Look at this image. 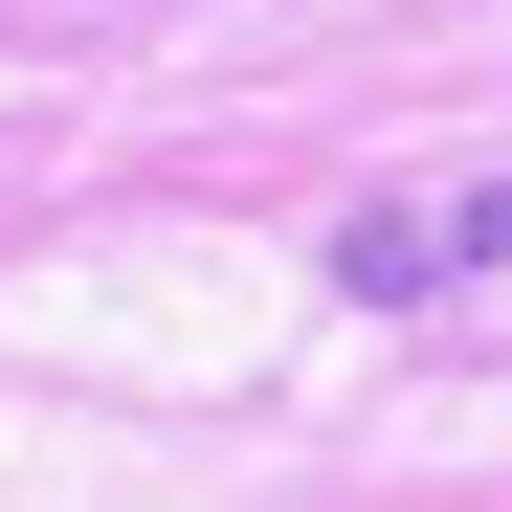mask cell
Returning a JSON list of instances; mask_svg holds the SVG:
<instances>
[{"label":"cell","mask_w":512,"mask_h":512,"mask_svg":"<svg viewBox=\"0 0 512 512\" xmlns=\"http://www.w3.org/2000/svg\"><path fill=\"white\" fill-rule=\"evenodd\" d=\"M490 245H512V179H446V201H357V223H334V290L423 312V290H468Z\"/></svg>","instance_id":"6da1fadb"}]
</instances>
